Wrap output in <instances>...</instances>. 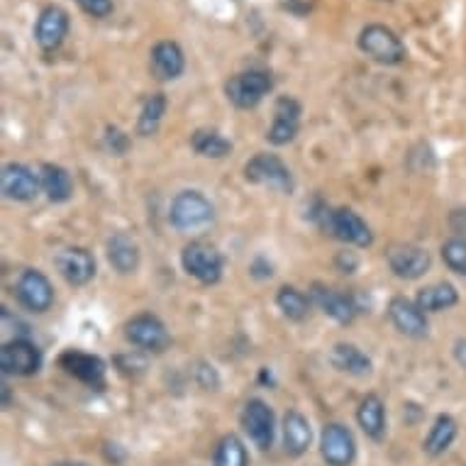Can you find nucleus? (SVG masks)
Returning <instances> with one entry per match:
<instances>
[{"label": "nucleus", "instance_id": "nucleus-1", "mask_svg": "<svg viewBox=\"0 0 466 466\" xmlns=\"http://www.w3.org/2000/svg\"><path fill=\"white\" fill-rule=\"evenodd\" d=\"M357 45H360L361 54H367L371 62L383 64V66H398L405 62V45L386 25H367L360 32Z\"/></svg>", "mask_w": 466, "mask_h": 466}, {"label": "nucleus", "instance_id": "nucleus-2", "mask_svg": "<svg viewBox=\"0 0 466 466\" xmlns=\"http://www.w3.org/2000/svg\"><path fill=\"white\" fill-rule=\"evenodd\" d=\"M215 220L213 203L200 191H181L171 200L168 208V222L178 232H196V229L208 228Z\"/></svg>", "mask_w": 466, "mask_h": 466}, {"label": "nucleus", "instance_id": "nucleus-3", "mask_svg": "<svg viewBox=\"0 0 466 466\" xmlns=\"http://www.w3.org/2000/svg\"><path fill=\"white\" fill-rule=\"evenodd\" d=\"M271 88H274V76L268 71L249 69L228 78L225 96L239 110H249V107L259 106L261 100L271 93Z\"/></svg>", "mask_w": 466, "mask_h": 466}, {"label": "nucleus", "instance_id": "nucleus-4", "mask_svg": "<svg viewBox=\"0 0 466 466\" xmlns=\"http://www.w3.org/2000/svg\"><path fill=\"white\" fill-rule=\"evenodd\" d=\"M320 222L332 238H337L339 242H347V245L369 247L374 242V235H371L367 222L350 208H337V210L325 208L320 213Z\"/></svg>", "mask_w": 466, "mask_h": 466}, {"label": "nucleus", "instance_id": "nucleus-5", "mask_svg": "<svg viewBox=\"0 0 466 466\" xmlns=\"http://www.w3.org/2000/svg\"><path fill=\"white\" fill-rule=\"evenodd\" d=\"M181 267L188 276H193L196 281L213 286L222 279V257L213 245L206 242H191L184 247L181 252Z\"/></svg>", "mask_w": 466, "mask_h": 466}, {"label": "nucleus", "instance_id": "nucleus-6", "mask_svg": "<svg viewBox=\"0 0 466 466\" xmlns=\"http://www.w3.org/2000/svg\"><path fill=\"white\" fill-rule=\"evenodd\" d=\"M245 178L249 184L267 186V188H274V191L281 193H289L293 188L290 168L276 154H257V157H252L247 161Z\"/></svg>", "mask_w": 466, "mask_h": 466}, {"label": "nucleus", "instance_id": "nucleus-7", "mask_svg": "<svg viewBox=\"0 0 466 466\" xmlns=\"http://www.w3.org/2000/svg\"><path fill=\"white\" fill-rule=\"evenodd\" d=\"M0 369L5 376H35L42 369V352L30 339L15 337L0 350Z\"/></svg>", "mask_w": 466, "mask_h": 466}, {"label": "nucleus", "instance_id": "nucleus-8", "mask_svg": "<svg viewBox=\"0 0 466 466\" xmlns=\"http://www.w3.org/2000/svg\"><path fill=\"white\" fill-rule=\"evenodd\" d=\"M125 337L130 339L135 347L145 350V352L159 354L171 344V335H168L167 325L152 313L135 315L127 325H125Z\"/></svg>", "mask_w": 466, "mask_h": 466}, {"label": "nucleus", "instance_id": "nucleus-9", "mask_svg": "<svg viewBox=\"0 0 466 466\" xmlns=\"http://www.w3.org/2000/svg\"><path fill=\"white\" fill-rule=\"evenodd\" d=\"M15 299L32 313H46L54 303L52 283L37 268H25L15 281Z\"/></svg>", "mask_w": 466, "mask_h": 466}, {"label": "nucleus", "instance_id": "nucleus-10", "mask_svg": "<svg viewBox=\"0 0 466 466\" xmlns=\"http://www.w3.org/2000/svg\"><path fill=\"white\" fill-rule=\"evenodd\" d=\"M71 17L62 5H45L39 10L37 25H35V42L42 52H56L69 37Z\"/></svg>", "mask_w": 466, "mask_h": 466}, {"label": "nucleus", "instance_id": "nucleus-11", "mask_svg": "<svg viewBox=\"0 0 466 466\" xmlns=\"http://www.w3.org/2000/svg\"><path fill=\"white\" fill-rule=\"evenodd\" d=\"M242 428H245L249 440H252L261 451L271 450L276 432V418L274 410H271L261 398L247 400L245 413H242Z\"/></svg>", "mask_w": 466, "mask_h": 466}, {"label": "nucleus", "instance_id": "nucleus-12", "mask_svg": "<svg viewBox=\"0 0 466 466\" xmlns=\"http://www.w3.org/2000/svg\"><path fill=\"white\" fill-rule=\"evenodd\" d=\"M0 188L3 196L15 203H30L39 196L42 184H39V174H35L30 167L25 164H5L0 171Z\"/></svg>", "mask_w": 466, "mask_h": 466}, {"label": "nucleus", "instance_id": "nucleus-13", "mask_svg": "<svg viewBox=\"0 0 466 466\" xmlns=\"http://www.w3.org/2000/svg\"><path fill=\"white\" fill-rule=\"evenodd\" d=\"M320 454L328 466H352L354 457H357L354 435L339 422H329L322 428Z\"/></svg>", "mask_w": 466, "mask_h": 466}, {"label": "nucleus", "instance_id": "nucleus-14", "mask_svg": "<svg viewBox=\"0 0 466 466\" xmlns=\"http://www.w3.org/2000/svg\"><path fill=\"white\" fill-rule=\"evenodd\" d=\"M386 261L393 276L403 279V281H415L430 271V259L428 249H422L418 245H393L386 252Z\"/></svg>", "mask_w": 466, "mask_h": 466}, {"label": "nucleus", "instance_id": "nucleus-15", "mask_svg": "<svg viewBox=\"0 0 466 466\" xmlns=\"http://www.w3.org/2000/svg\"><path fill=\"white\" fill-rule=\"evenodd\" d=\"M300 113H303V107L296 98H290V96H281V98L276 100L274 106V123L268 127V142L276 147L289 145L296 139L300 130Z\"/></svg>", "mask_w": 466, "mask_h": 466}, {"label": "nucleus", "instance_id": "nucleus-16", "mask_svg": "<svg viewBox=\"0 0 466 466\" xmlns=\"http://www.w3.org/2000/svg\"><path fill=\"white\" fill-rule=\"evenodd\" d=\"M149 69L157 81H177L186 71L184 49L174 39H161L149 52Z\"/></svg>", "mask_w": 466, "mask_h": 466}, {"label": "nucleus", "instance_id": "nucleus-17", "mask_svg": "<svg viewBox=\"0 0 466 466\" xmlns=\"http://www.w3.org/2000/svg\"><path fill=\"white\" fill-rule=\"evenodd\" d=\"M389 318L393 322V328L405 337H413V339H422L428 337V315L425 310H420L418 303L403 299V296H396L390 299L389 303Z\"/></svg>", "mask_w": 466, "mask_h": 466}, {"label": "nucleus", "instance_id": "nucleus-18", "mask_svg": "<svg viewBox=\"0 0 466 466\" xmlns=\"http://www.w3.org/2000/svg\"><path fill=\"white\" fill-rule=\"evenodd\" d=\"M310 303H315L322 313L332 318L335 322H339V325H352L357 313H360L354 299L344 296V293H339L335 289H328L322 283H313V289H310Z\"/></svg>", "mask_w": 466, "mask_h": 466}, {"label": "nucleus", "instance_id": "nucleus-19", "mask_svg": "<svg viewBox=\"0 0 466 466\" xmlns=\"http://www.w3.org/2000/svg\"><path fill=\"white\" fill-rule=\"evenodd\" d=\"M59 364H62L66 371H69L74 379H78L86 386L91 389H103L106 383V361L96 357V354L78 352V350H66V352L59 357Z\"/></svg>", "mask_w": 466, "mask_h": 466}, {"label": "nucleus", "instance_id": "nucleus-20", "mask_svg": "<svg viewBox=\"0 0 466 466\" xmlns=\"http://www.w3.org/2000/svg\"><path fill=\"white\" fill-rule=\"evenodd\" d=\"M54 264L59 268V274L64 276V281L71 283V286H86L96 276V259L84 247L64 249V252L56 254Z\"/></svg>", "mask_w": 466, "mask_h": 466}, {"label": "nucleus", "instance_id": "nucleus-21", "mask_svg": "<svg viewBox=\"0 0 466 466\" xmlns=\"http://www.w3.org/2000/svg\"><path fill=\"white\" fill-rule=\"evenodd\" d=\"M310 440H313V430H310L306 415L299 410H289L283 415V450L289 457L306 454Z\"/></svg>", "mask_w": 466, "mask_h": 466}, {"label": "nucleus", "instance_id": "nucleus-22", "mask_svg": "<svg viewBox=\"0 0 466 466\" xmlns=\"http://www.w3.org/2000/svg\"><path fill=\"white\" fill-rule=\"evenodd\" d=\"M107 261H110V267L117 271V274H135L139 268V247L137 242L130 238V235H125V232H117L113 238L107 239Z\"/></svg>", "mask_w": 466, "mask_h": 466}, {"label": "nucleus", "instance_id": "nucleus-23", "mask_svg": "<svg viewBox=\"0 0 466 466\" xmlns=\"http://www.w3.org/2000/svg\"><path fill=\"white\" fill-rule=\"evenodd\" d=\"M39 184H42V193L52 203H64L74 193L71 174L64 167H59V164H42V168H39Z\"/></svg>", "mask_w": 466, "mask_h": 466}, {"label": "nucleus", "instance_id": "nucleus-24", "mask_svg": "<svg viewBox=\"0 0 466 466\" xmlns=\"http://www.w3.org/2000/svg\"><path fill=\"white\" fill-rule=\"evenodd\" d=\"M329 361H332V367L337 371H342V374L350 376H369L371 374V360H369L367 354L361 352L360 347H354V344L339 342L332 347V352H329Z\"/></svg>", "mask_w": 466, "mask_h": 466}, {"label": "nucleus", "instance_id": "nucleus-25", "mask_svg": "<svg viewBox=\"0 0 466 466\" xmlns=\"http://www.w3.org/2000/svg\"><path fill=\"white\" fill-rule=\"evenodd\" d=\"M357 422L367 437H371L376 442L383 440V435H386V408H383L381 398L369 393L357 408Z\"/></svg>", "mask_w": 466, "mask_h": 466}, {"label": "nucleus", "instance_id": "nucleus-26", "mask_svg": "<svg viewBox=\"0 0 466 466\" xmlns=\"http://www.w3.org/2000/svg\"><path fill=\"white\" fill-rule=\"evenodd\" d=\"M415 303L420 306V310L425 313H442V310H450L459 303V293L451 283H432V286H425V289L418 293Z\"/></svg>", "mask_w": 466, "mask_h": 466}, {"label": "nucleus", "instance_id": "nucleus-27", "mask_svg": "<svg viewBox=\"0 0 466 466\" xmlns=\"http://www.w3.org/2000/svg\"><path fill=\"white\" fill-rule=\"evenodd\" d=\"M454 437H457V422H454V418L451 415H437L435 425L430 428V435L422 442V450L430 457H440V454L450 450Z\"/></svg>", "mask_w": 466, "mask_h": 466}, {"label": "nucleus", "instance_id": "nucleus-28", "mask_svg": "<svg viewBox=\"0 0 466 466\" xmlns=\"http://www.w3.org/2000/svg\"><path fill=\"white\" fill-rule=\"evenodd\" d=\"M167 106L168 100L164 93H152V96L145 100L142 113H139L137 135H142V137H152V135H157V130H159L161 125V117L167 113Z\"/></svg>", "mask_w": 466, "mask_h": 466}, {"label": "nucleus", "instance_id": "nucleus-29", "mask_svg": "<svg viewBox=\"0 0 466 466\" xmlns=\"http://www.w3.org/2000/svg\"><path fill=\"white\" fill-rule=\"evenodd\" d=\"M191 147L196 154L206 159H225L232 152V142L225 139L220 132L215 130H196L191 137Z\"/></svg>", "mask_w": 466, "mask_h": 466}, {"label": "nucleus", "instance_id": "nucleus-30", "mask_svg": "<svg viewBox=\"0 0 466 466\" xmlns=\"http://www.w3.org/2000/svg\"><path fill=\"white\" fill-rule=\"evenodd\" d=\"M276 306L281 310L289 320H303L310 310V299H308L306 293H300L299 289H293V286H283L276 293Z\"/></svg>", "mask_w": 466, "mask_h": 466}, {"label": "nucleus", "instance_id": "nucleus-31", "mask_svg": "<svg viewBox=\"0 0 466 466\" xmlns=\"http://www.w3.org/2000/svg\"><path fill=\"white\" fill-rule=\"evenodd\" d=\"M249 457H247L245 442L238 435H225L215 447L213 466H247Z\"/></svg>", "mask_w": 466, "mask_h": 466}, {"label": "nucleus", "instance_id": "nucleus-32", "mask_svg": "<svg viewBox=\"0 0 466 466\" xmlns=\"http://www.w3.org/2000/svg\"><path fill=\"white\" fill-rule=\"evenodd\" d=\"M444 264L459 276H466V239H450L442 245Z\"/></svg>", "mask_w": 466, "mask_h": 466}, {"label": "nucleus", "instance_id": "nucleus-33", "mask_svg": "<svg viewBox=\"0 0 466 466\" xmlns=\"http://www.w3.org/2000/svg\"><path fill=\"white\" fill-rule=\"evenodd\" d=\"M76 3H78V8L84 10L86 15L98 17V20L107 17L115 10L113 0H76Z\"/></svg>", "mask_w": 466, "mask_h": 466}, {"label": "nucleus", "instance_id": "nucleus-34", "mask_svg": "<svg viewBox=\"0 0 466 466\" xmlns=\"http://www.w3.org/2000/svg\"><path fill=\"white\" fill-rule=\"evenodd\" d=\"M107 147L113 149V154H125L127 145H130V139L125 137V132H120L117 127H107Z\"/></svg>", "mask_w": 466, "mask_h": 466}, {"label": "nucleus", "instance_id": "nucleus-35", "mask_svg": "<svg viewBox=\"0 0 466 466\" xmlns=\"http://www.w3.org/2000/svg\"><path fill=\"white\" fill-rule=\"evenodd\" d=\"M454 360L466 371V339H457V344H454Z\"/></svg>", "mask_w": 466, "mask_h": 466}, {"label": "nucleus", "instance_id": "nucleus-36", "mask_svg": "<svg viewBox=\"0 0 466 466\" xmlns=\"http://www.w3.org/2000/svg\"><path fill=\"white\" fill-rule=\"evenodd\" d=\"M337 264H342L344 274H352L354 267H357V259H354L352 254H339V257H337Z\"/></svg>", "mask_w": 466, "mask_h": 466}, {"label": "nucleus", "instance_id": "nucleus-37", "mask_svg": "<svg viewBox=\"0 0 466 466\" xmlns=\"http://www.w3.org/2000/svg\"><path fill=\"white\" fill-rule=\"evenodd\" d=\"M3 408H10V389L3 383Z\"/></svg>", "mask_w": 466, "mask_h": 466}, {"label": "nucleus", "instance_id": "nucleus-38", "mask_svg": "<svg viewBox=\"0 0 466 466\" xmlns=\"http://www.w3.org/2000/svg\"><path fill=\"white\" fill-rule=\"evenodd\" d=\"M62 466H86V464H62Z\"/></svg>", "mask_w": 466, "mask_h": 466}]
</instances>
